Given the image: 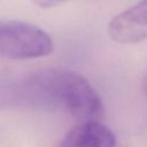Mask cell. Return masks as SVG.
Wrapping results in <instances>:
<instances>
[{"mask_svg": "<svg viewBox=\"0 0 147 147\" xmlns=\"http://www.w3.org/2000/svg\"><path fill=\"white\" fill-rule=\"evenodd\" d=\"M108 34L118 44L147 40V0H140L117 14L108 24Z\"/></svg>", "mask_w": 147, "mask_h": 147, "instance_id": "cell-3", "label": "cell"}, {"mask_svg": "<svg viewBox=\"0 0 147 147\" xmlns=\"http://www.w3.org/2000/svg\"><path fill=\"white\" fill-rule=\"evenodd\" d=\"M57 147H116V138L99 121H86L72 127Z\"/></svg>", "mask_w": 147, "mask_h": 147, "instance_id": "cell-4", "label": "cell"}, {"mask_svg": "<svg viewBox=\"0 0 147 147\" xmlns=\"http://www.w3.org/2000/svg\"><path fill=\"white\" fill-rule=\"evenodd\" d=\"M53 51L52 38L42 29L20 21H0V57L38 59Z\"/></svg>", "mask_w": 147, "mask_h": 147, "instance_id": "cell-2", "label": "cell"}, {"mask_svg": "<svg viewBox=\"0 0 147 147\" xmlns=\"http://www.w3.org/2000/svg\"><path fill=\"white\" fill-rule=\"evenodd\" d=\"M0 105L62 110L86 122L99 121L103 106L99 93L82 75L63 68H44L0 91Z\"/></svg>", "mask_w": 147, "mask_h": 147, "instance_id": "cell-1", "label": "cell"}, {"mask_svg": "<svg viewBox=\"0 0 147 147\" xmlns=\"http://www.w3.org/2000/svg\"><path fill=\"white\" fill-rule=\"evenodd\" d=\"M63 1H67V0H33V2L40 7H44V8H47V7H53V6H56Z\"/></svg>", "mask_w": 147, "mask_h": 147, "instance_id": "cell-5", "label": "cell"}, {"mask_svg": "<svg viewBox=\"0 0 147 147\" xmlns=\"http://www.w3.org/2000/svg\"><path fill=\"white\" fill-rule=\"evenodd\" d=\"M142 88H144V93H145V95L147 96V72H146V75H145V77H144Z\"/></svg>", "mask_w": 147, "mask_h": 147, "instance_id": "cell-6", "label": "cell"}]
</instances>
